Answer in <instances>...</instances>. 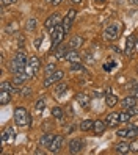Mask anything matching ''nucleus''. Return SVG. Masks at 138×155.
<instances>
[{
  "label": "nucleus",
  "mask_w": 138,
  "mask_h": 155,
  "mask_svg": "<svg viewBox=\"0 0 138 155\" xmlns=\"http://www.w3.org/2000/svg\"><path fill=\"white\" fill-rule=\"evenodd\" d=\"M105 122H107V127H115L119 124V113L116 111H112L107 117H105Z\"/></svg>",
  "instance_id": "nucleus-13"
},
{
  "label": "nucleus",
  "mask_w": 138,
  "mask_h": 155,
  "mask_svg": "<svg viewBox=\"0 0 138 155\" xmlns=\"http://www.w3.org/2000/svg\"><path fill=\"white\" fill-rule=\"evenodd\" d=\"M36 24H38V22H36V19H29V22H27V30H29V31H33L35 28H36Z\"/></svg>",
  "instance_id": "nucleus-33"
},
{
  "label": "nucleus",
  "mask_w": 138,
  "mask_h": 155,
  "mask_svg": "<svg viewBox=\"0 0 138 155\" xmlns=\"http://www.w3.org/2000/svg\"><path fill=\"white\" fill-rule=\"evenodd\" d=\"M61 146H63V136L57 135V136H55V140L52 141V144H50V147H49V150H50L52 153H57V152H60V149H61Z\"/></svg>",
  "instance_id": "nucleus-11"
},
{
  "label": "nucleus",
  "mask_w": 138,
  "mask_h": 155,
  "mask_svg": "<svg viewBox=\"0 0 138 155\" xmlns=\"http://www.w3.org/2000/svg\"><path fill=\"white\" fill-rule=\"evenodd\" d=\"M115 152H116V153H129V152H130V144H127V143H119V144H116Z\"/></svg>",
  "instance_id": "nucleus-20"
},
{
  "label": "nucleus",
  "mask_w": 138,
  "mask_h": 155,
  "mask_svg": "<svg viewBox=\"0 0 138 155\" xmlns=\"http://www.w3.org/2000/svg\"><path fill=\"white\" fill-rule=\"evenodd\" d=\"M53 140H55V135H50V133H44V135L41 136V146H42V147H47V149H49Z\"/></svg>",
  "instance_id": "nucleus-16"
},
{
  "label": "nucleus",
  "mask_w": 138,
  "mask_h": 155,
  "mask_svg": "<svg viewBox=\"0 0 138 155\" xmlns=\"http://www.w3.org/2000/svg\"><path fill=\"white\" fill-rule=\"evenodd\" d=\"M130 89H132V94H133L135 97H138V83H136L135 88H130Z\"/></svg>",
  "instance_id": "nucleus-43"
},
{
  "label": "nucleus",
  "mask_w": 138,
  "mask_h": 155,
  "mask_svg": "<svg viewBox=\"0 0 138 155\" xmlns=\"http://www.w3.org/2000/svg\"><path fill=\"white\" fill-rule=\"evenodd\" d=\"M121 105H123V108L129 110V108H132V107H135V105H136V97H135V96L124 97V99L121 100Z\"/></svg>",
  "instance_id": "nucleus-14"
},
{
  "label": "nucleus",
  "mask_w": 138,
  "mask_h": 155,
  "mask_svg": "<svg viewBox=\"0 0 138 155\" xmlns=\"http://www.w3.org/2000/svg\"><path fill=\"white\" fill-rule=\"evenodd\" d=\"M126 135H127V129H121L116 132V136H119V138H126Z\"/></svg>",
  "instance_id": "nucleus-37"
},
{
  "label": "nucleus",
  "mask_w": 138,
  "mask_h": 155,
  "mask_svg": "<svg viewBox=\"0 0 138 155\" xmlns=\"http://www.w3.org/2000/svg\"><path fill=\"white\" fill-rule=\"evenodd\" d=\"M14 60H16L17 63H21V64H24V66L29 64V58H27V55H25L22 50H17V53L14 55Z\"/></svg>",
  "instance_id": "nucleus-21"
},
{
  "label": "nucleus",
  "mask_w": 138,
  "mask_h": 155,
  "mask_svg": "<svg viewBox=\"0 0 138 155\" xmlns=\"http://www.w3.org/2000/svg\"><path fill=\"white\" fill-rule=\"evenodd\" d=\"M105 104H107L110 108H113V107L118 104V97H116V96H113V94H108V96L105 97Z\"/></svg>",
  "instance_id": "nucleus-26"
},
{
  "label": "nucleus",
  "mask_w": 138,
  "mask_h": 155,
  "mask_svg": "<svg viewBox=\"0 0 138 155\" xmlns=\"http://www.w3.org/2000/svg\"><path fill=\"white\" fill-rule=\"evenodd\" d=\"M71 71L74 72V71H85L83 66L80 64V63H71Z\"/></svg>",
  "instance_id": "nucleus-35"
},
{
  "label": "nucleus",
  "mask_w": 138,
  "mask_h": 155,
  "mask_svg": "<svg viewBox=\"0 0 138 155\" xmlns=\"http://www.w3.org/2000/svg\"><path fill=\"white\" fill-rule=\"evenodd\" d=\"M63 77H64V72L57 69L53 74L45 75V78H44V81H42V86H44V88H49V86H52V85H55V83H58L60 80H63Z\"/></svg>",
  "instance_id": "nucleus-5"
},
{
  "label": "nucleus",
  "mask_w": 138,
  "mask_h": 155,
  "mask_svg": "<svg viewBox=\"0 0 138 155\" xmlns=\"http://www.w3.org/2000/svg\"><path fill=\"white\" fill-rule=\"evenodd\" d=\"M44 107H45V100L44 99H38V102L35 104V110L36 111H42Z\"/></svg>",
  "instance_id": "nucleus-32"
},
{
  "label": "nucleus",
  "mask_w": 138,
  "mask_h": 155,
  "mask_svg": "<svg viewBox=\"0 0 138 155\" xmlns=\"http://www.w3.org/2000/svg\"><path fill=\"white\" fill-rule=\"evenodd\" d=\"M63 2V0H53V5H60Z\"/></svg>",
  "instance_id": "nucleus-44"
},
{
  "label": "nucleus",
  "mask_w": 138,
  "mask_h": 155,
  "mask_svg": "<svg viewBox=\"0 0 138 155\" xmlns=\"http://www.w3.org/2000/svg\"><path fill=\"white\" fill-rule=\"evenodd\" d=\"M25 68H27V66L21 64V63H17L14 58H13V60H11V63H10V71H11V74H13V75L25 74Z\"/></svg>",
  "instance_id": "nucleus-8"
},
{
  "label": "nucleus",
  "mask_w": 138,
  "mask_h": 155,
  "mask_svg": "<svg viewBox=\"0 0 138 155\" xmlns=\"http://www.w3.org/2000/svg\"><path fill=\"white\" fill-rule=\"evenodd\" d=\"M71 2H72V3H76V5H77V3H80V2H82V0H71Z\"/></svg>",
  "instance_id": "nucleus-45"
},
{
  "label": "nucleus",
  "mask_w": 138,
  "mask_h": 155,
  "mask_svg": "<svg viewBox=\"0 0 138 155\" xmlns=\"http://www.w3.org/2000/svg\"><path fill=\"white\" fill-rule=\"evenodd\" d=\"M64 35H66V31H64L63 25H61V24H58V25L53 28V33H52V50H55V49H57L58 45L63 42Z\"/></svg>",
  "instance_id": "nucleus-3"
},
{
  "label": "nucleus",
  "mask_w": 138,
  "mask_h": 155,
  "mask_svg": "<svg viewBox=\"0 0 138 155\" xmlns=\"http://www.w3.org/2000/svg\"><path fill=\"white\" fill-rule=\"evenodd\" d=\"M52 114H53V117H57V119H61V117L64 116L63 108H60V107H53V108H52Z\"/></svg>",
  "instance_id": "nucleus-30"
},
{
  "label": "nucleus",
  "mask_w": 138,
  "mask_h": 155,
  "mask_svg": "<svg viewBox=\"0 0 138 155\" xmlns=\"http://www.w3.org/2000/svg\"><path fill=\"white\" fill-rule=\"evenodd\" d=\"M130 152H138V140H135L130 144Z\"/></svg>",
  "instance_id": "nucleus-38"
},
{
  "label": "nucleus",
  "mask_w": 138,
  "mask_h": 155,
  "mask_svg": "<svg viewBox=\"0 0 138 155\" xmlns=\"http://www.w3.org/2000/svg\"><path fill=\"white\" fill-rule=\"evenodd\" d=\"M14 122L19 127H25V125H29L32 122V117H30L29 111H27V108H24V107L16 108L14 110Z\"/></svg>",
  "instance_id": "nucleus-1"
},
{
  "label": "nucleus",
  "mask_w": 138,
  "mask_h": 155,
  "mask_svg": "<svg viewBox=\"0 0 138 155\" xmlns=\"http://www.w3.org/2000/svg\"><path fill=\"white\" fill-rule=\"evenodd\" d=\"M133 50H135V36L130 35V36H127V41H126V55L130 57Z\"/></svg>",
  "instance_id": "nucleus-12"
},
{
  "label": "nucleus",
  "mask_w": 138,
  "mask_h": 155,
  "mask_svg": "<svg viewBox=\"0 0 138 155\" xmlns=\"http://www.w3.org/2000/svg\"><path fill=\"white\" fill-rule=\"evenodd\" d=\"M16 30H17L16 22H13V25H8V28H6V31H8V33H13V31H16Z\"/></svg>",
  "instance_id": "nucleus-39"
},
{
  "label": "nucleus",
  "mask_w": 138,
  "mask_h": 155,
  "mask_svg": "<svg viewBox=\"0 0 138 155\" xmlns=\"http://www.w3.org/2000/svg\"><path fill=\"white\" fill-rule=\"evenodd\" d=\"M66 89H68V85H66V83H58L57 88H55V94L61 96L63 93H66Z\"/></svg>",
  "instance_id": "nucleus-29"
},
{
  "label": "nucleus",
  "mask_w": 138,
  "mask_h": 155,
  "mask_svg": "<svg viewBox=\"0 0 138 155\" xmlns=\"http://www.w3.org/2000/svg\"><path fill=\"white\" fill-rule=\"evenodd\" d=\"M64 60L69 61V63H80V55L77 53V50L71 49V52L66 53V58H64Z\"/></svg>",
  "instance_id": "nucleus-19"
},
{
  "label": "nucleus",
  "mask_w": 138,
  "mask_h": 155,
  "mask_svg": "<svg viewBox=\"0 0 138 155\" xmlns=\"http://www.w3.org/2000/svg\"><path fill=\"white\" fill-rule=\"evenodd\" d=\"M119 31H121V24H119V22L110 24L107 28L104 30V39L105 41H115L119 36Z\"/></svg>",
  "instance_id": "nucleus-2"
},
{
  "label": "nucleus",
  "mask_w": 138,
  "mask_h": 155,
  "mask_svg": "<svg viewBox=\"0 0 138 155\" xmlns=\"http://www.w3.org/2000/svg\"><path fill=\"white\" fill-rule=\"evenodd\" d=\"M107 129V122L105 121H96L94 122V127H93V132L96 135H102Z\"/></svg>",
  "instance_id": "nucleus-17"
},
{
  "label": "nucleus",
  "mask_w": 138,
  "mask_h": 155,
  "mask_svg": "<svg viewBox=\"0 0 138 155\" xmlns=\"http://www.w3.org/2000/svg\"><path fill=\"white\" fill-rule=\"evenodd\" d=\"M14 135H16V132H14L13 127L11 125H6L5 129H3V132H2V141H10Z\"/></svg>",
  "instance_id": "nucleus-15"
},
{
  "label": "nucleus",
  "mask_w": 138,
  "mask_h": 155,
  "mask_svg": "<svg viewBox=\"0 0 138 155\" xmlns=\"http://www.w3.org/2000/svg\"><path fill=\"white\" fill-rule=\"evenodd\" d=\"M41 41H42V38H41V36H39L38 39H35V47H36V49H38L39 45H41Z\"/></svg>",
  "instance_id": "nucleus-42"
},
{
  "label": "nucleus",
  "mask_w": 138,
  "mask_h": 155,
  "mask_svg": "<svg viewBox=\"0 0 138 155\" xmlns=\"http://www.w3.org/2000/svg\"><path fill=\"white\" fill-rule=\"evenodd\" d=\"M130 117H132V114L129 113V111H123V113H119V124L129 122V121H130Z\"/></svg>",
  "instance_id": "nucleus-27"
},
{
  "label": "nucleus",
  "mask_w": 138,
  "mask_h": 155,
  "mask_svg": "<svg viewBox=\"0 0 138 155\" xmlns=\"http://www.w3.org/2000/svg\"><path fill=\"white\" fill-rule=\"evenodd\" d=\"M2 89H5V91H10V93H14L13 81H11V83H10V81H3V83H2Z\"/></svg>",
  "instance_id": "nucleus-34"
},
{
  "label": "nucleus",
  "mask_w": 138,
  "mask_h": 155,
  "mask_svg": "<svg viewBox=\"0 0 138 155\" xmlns=\"http://www.w3.org/2000/svg\"><path fill=\"white\" fill-rule=\"evenodd\" d=\"M69 152L71 153H79L82 149H83V141L79 140V138H74V140H71L69 141Z\"/></svg>",
  "instance_id": "nucleus-9"
},
{
  "label": "nucleus",
  "mask_w": 138,
  "mask_h": 155,
  "mask_svg": "<svg viewBox=\"0 0 138 155\" xmlns=\"http://www.w3.org/2000/svg\"><path fill=\"white\" fill-rule=\"evenodd\" d=\"M136 72H138V71H136Z\"/></svg>",
  "instance_id": "nucleus-47"
},
{
  "label": "nucleus",
  "mask_w": 138,
  "mask_h": 155,
  "mask_svg": "<svg viewBox=\"0 0 138 155\" xmlns=\"http://www.w3.org/2000/svg\"><path fill=\"white\" fill-rule=\"evenodd\" d=\"M39 68H41V60L38 57H32L29 60V64H27V68H25V74L29 75V78H32L36 72L39 71Z\"/></svg>",
  "instance_id": "nucleus-4"
},
{
  "label": "nucleus",
  "mask_w": 138,
  "mask_h": 155,
  "mask_svg": "<svg viewBox=\"0 0 138 155\" xmlns=\"http://www.w3.org/2000/svg\"><path fill=\"white\" fill-rule=\"evenodd\" d=\"M17 0H2V5L5 6V5H13V3H16Z\"/></svg>",
  "instance_id": "nucleus-41"
},
{
  "label": "nucleus",
  "mask_w": 138,
  "mask_h": 155,
  "mask_svg": "<svg viewBox=\"0 0 138 155\" xmlns=\"http://www.w3.org/2000/svg\"><path fill=\"white\" fill-rule=\"evenodd\" d=\"M24 42H25L24 36H17V45H19V50H22V49H24Z\"/></svg>",
  "instance_id": "nucleus-36"
},
{
  "label": "nucleus",
  "mask_w": 138,
  "mask_h": 155,
  "mask_svg": "<svg viewBox=\"0 0 138 155\" xmlns=\"http://www.w3.org/2000/svg\"><path fill=\"white\" fill-rule=\"evenodd\" d=\"M11 94H13V93H10V91L2 89V93H0V104H2V105L10 104V102H11Z\"/></svg>",
  "instance_id": "nucleus-22"
},
{
  "label": "nucleus",
  "mask_w": 138,
  "mask_h": 155,
  "mask_svg": "<svg viewBox=\"0 0 138 155\" xmlns=\"http://www.w3.org/2000/svg\"><path fill=\"white\" fill-rule=\"evenodd\" d=\"M76 16H77V10H74V8H71V10H68V14L63 17V21H61V25H63V28L64 31H69L71 30V27L72 24H74V19H76Z\"/></svg>",
  "instance_id": "nucleus-6"
},
{
  "label": "nucleus",
  "mask_w": 138,
  "mask_h": 155,
  "mask_svg": "<svg viewBox=\"0 0 138 155\" xmlns=\"http://www.w3.org/2000/svg\"><path fill=\"white\" fill-rule=\"evenodd\" d=\"M77 102L83 107V108H88L89 107V97L86 94H79L77 96Z\"/></svg>",
  "instance_id": "nucleus-25"
},
{
  "label": "nucleus",
  "mask_w": 138,
  "mask_h": 155,
  "mask_svg": "<svg viewBox=\"0 0 138 155\" xmlns=\"http://www.w3.org/2000/svg\"><path fill=\"white\" fill-rule=\"evenodd\" d=\"M27 80H29V75H27V74H19V75H14V77H13V85H16V86L24 85Z\"/></svg>",
  "instance_id": "nucleus-23"
},
{
  "label": "nucleus",
  "mask_w": 138,
  "mask_h": 155,
  "mask_svg": "<svg viewBox=\"0 0 138 155\" xmlns=\"http://www.w3.org/2000/svg\"><path fill=\"white\" fill-rule=\"evenodd\" d=\"M66 53H68V49L64 47L63 44H60L57 49L53 50V55H55V58L57 60H61V58H66Z\"/></svg>",
  "instance_id": "nucleus-18"
},
{
  "label": "nucleus",
  "mask_w": 138,
  "mask_h": 155,
  "mask_svg": "<svg viewBox=\"0 0 138 155\" xmlns=\"http://www.w3.org/2000/svg\"><path fill=\"white\" fill-rule=\"evenodd\" d=\"M136 136H138V129L136 127H133V129H127V135H126L127 140H135Z\"/></svg>",
  "instance_id": "nucleus-28"
},
{
  "label": "nucleus",
  "mask_w": 138,
  "mask_h": 155,
  "mask_svg": "<svg viewBox=\"0 0 138 155\" xmlns=\"http://www.w3.org/2000/svg\"><path fill=\"white\" fill-rule=\"evenodd\" d=\"M45 2H47V3H53V0H45Z\"/></svg>",
  "instance_id": "nucleus-46"
},
{
  "label": "nucleus",
  "mask_w": 138,
  "mask_h": 155,
  "mask_svg": "<svg viewBox=\"0 0 138 155\" xmlns=\"http://www.w3.org/2000/svg\"><path fill=\"white\" fill-rule=\"evenodd\" d=\"M61 21H63V19H61V16H60L58 13H53V14H50L47 19H45L44 27H45V28L49 30V33L52 35V33H53V28H55V27H57Z\"/></svg>",
  "instance_id": "nucleus-7"
},
{
  "label": "nucleus",
  "mask_w": 138,
  "mask_h": 155,
  "mask_svg": "<svg viewBox=\"0 0 138 155\" xmlns=\"http://www.w3.org/2000/svg\"><path fill=\"white\" fill-rule=\"evenodd\" d=\"M21 94L22 96H30L32 94V89L30 88H24V89H21Z\"/></svg>",
  "instance_id": "nucleus-40"
},
{
  "label": "nucleus",
  "mask_w": 138,
  "mask_h": 155,
  "mask_svg": "<svg viewBox=\"0 0 138 155\" xmlns=\"http://www.w3.org/2000/svg\"><path fill=\"white\" fill-rule=\"evenodd\" d=\"M80 130L82 132H89V130H93V127H94V122L93 121H89V119H85V121H82L80 122Z\"/></svg>",
  "instance_id": "nucleus-24"
},
{
  "label": "nucleus",
  "mask_w": 138,
  "mask_h": 155,
  "mask_svg": "<svg viewBox=\"0 0 138 155\" xmlns=\"http://www.w3.org/2000/svg\"><path fill=\"white\" fill-rule=\"evenodd\" d=\"M55 71H57V66H55L53 63H50V64H47V66L44 68V74L45 75H50V74H53Z\"/></svg>",
  "instance_id": "nucleus-31"
},
{
  "label": "nucleus",
  "mask_w": 138,
  "mask_h": 155,
  "mask_svg": "<svg viewBox=\"0 0 138 155\" xmlns=\"http://www.w3.org/2000/svg\"><path fill=\"white\" fill-rule=\"evenodd\" d=\"M82 45H83V38H82L80 35H74V36L69 39V42H68V47H69V49H74V50L80 49Z\"/></svg>",
  "instance_id": "nucleus-10"
}]
</instances>
